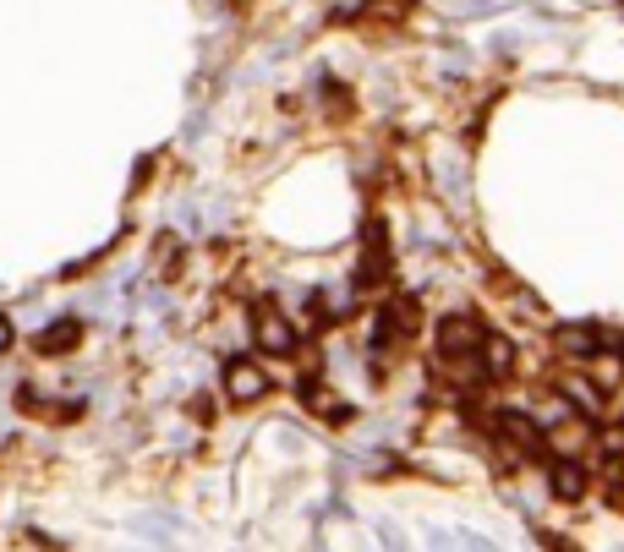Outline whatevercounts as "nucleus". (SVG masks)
I'll list each match as a JSON object with an SVG mask.
<instances>
[{
	"instance_id": "obj_4",
	"label": "nucleus",
	"mask_w": 624,
	"mask_h": 552,
	"mask_svg": "<svg viewBox=\"0 0 624 552\" xmlns=\"http://www.w3.org/2000/svg\"><path fill=\"white\" fill-rule=\"evenodd\" d=\"M438 339H444V350H460V356H466V350H482L477 328H471L466 317H449V323L438 328Z\"/></svg>"
},
{
	"instance_id": "obj_2",
	"label": "nucleus",
	"mask_w": 624,
	"mask_h": 552,
	"mask_svg": "<svg viewBox=\"0 0 624 552\" xmlns=\"http://www.w3.org/2000/svg\"><path fill=\"white\" fill-rule=\"evenodd\" d=\"M258 345L269 350V356H285V350H296V328H291V317H280L274 307H263V312H258Z\"/></svg>"
},
{
	"instance_id": "obj_1",
	"label": "nucleus",
	"mask_w": 624,
	"mask_h": 552,
	"mask_svg": "<svg viewBox=\"0 0 624 552\" xmlns=\"http://www.w3.org/2000/svg\"><path fill=\"white\" fill-rule=\"evenodd\" d=\"M225 394L236 399V405H252V399L269 394V372H263L258 361H230L225 367Z\"/></svg>"
},
{
	"instance_id": "obj_7",
	"label": "nucleus",
	"mask_w": 624,
	"mask_h": 552,
	"mask_svg": "<svg viewBox=\"0 0 624 552\" xmlns=\"http://www.w3.org/2000/svg\"><path fill=\"white\" fill-rule=\"evenodd\" d=\"M559 345L570 350V356H592V350H597V328L592 323H564L559 328Z\"/></svg>"
},
{
	"instance_id": "obj_10",
	"label": "nucleus",
	"mask_w": 624,
	"mask_h": 552,
	"mask_svg": "<svg viewBox=\"0 0 624 552\" xmlns=\"http://www.w3.org/2000/svg\"><path fill=\"white\" fill-rule=\"evenodd\" d=\"M6 350H11V323L0 317V356H6Z\"/></svg>"
},
{
	"instance_id": "obj_3",
	"label": "nucleus",
	"mask_w": 624,
	"mask_h": 552,
	"mask_svg": "<svg viewBox=\"0 0 624 552\" xmlns=\"http://www.w3.org/2000/svg\"><path fill=\"white\" fill-rule=\"evenodd\" d=\"M548 487H553V498L559 503H575V498H586V465H575V460H559L548 471Z\"/></svg>"
},
{
	"instance_id": "obj_8",
	"label": "nucleus",
	"mask_w": 624,
	"mask_h": 552,
	"mask_svg": "<svg viewBox=\"0 0 624 552\" xmlns=\"http://www.w3.org/2000/svg\"><path fill=\"white\" fill-rule=\"evenodd\" d=\"M482 367H488L493 378H504V372L515 367V345L510 339H482Z\"/></svg>"
},
{
	"instance_id": "obj_5",
	"label": "nucleus",
	"mask_w": 624,
	"mask_h": 552,
	"mask_svg": "<svg viewBox=\"0 0 624 552\" xmlns=\"http://www.w3.org/2000/svg\"><path fill=\"white\" fill-rule=\"evenodd\" d=\"M499 427H504V438H515V443H526V449H531V454H537V449H548V438H542V432H537V427H531V421H526V416H515V410H504V416H499Z\"/></svg>"
},
{
	"instance_id": "obj_6",
	"label": "nucleus",
	"mask_w": 624,
	"mask_h": 552,
	"mask_svg": "<svg viewBox=\"0 0 624 552\" xmlns=\"http://www.w3.org/2000/svg\"><path fill=\"white\" fill-rule=\"evenodd\" d=\"M559 394L570 399L575 410H586V416H597V410H603V389H592V383H581V378H564Z\"/></svg>"
},
{
	"instance_id": "obj_11",
	"label": "nucleus",
	"mask_w": 624,
	"mask_h": 552,
	"mask_svg": "<svg viewBox=\"0 0 624 552\" xmlns=\"http://www.w3.org/2000/svg\"><path fill=\"white\" fill-rule=\"evenodd\" d=\"M619 509H624V492H619Z\"/></svg>"
},
{
	"instance_id": "obj_9",
	"label": "nucleus",
	"mask_w": 624,
	"mask_h": 552,
	"mask_svg": "<svg viewBox=\"0 0 624 552\" xmlns=\"http://www.w3.org/2000/svg\"><path fill=\"white\" fill-rule=\"evenodd\" d=\"M77 334H83V323H55V328H44L39 350H44V356H61V350L77 345Z\"/></svg>"
}]
</instances>
